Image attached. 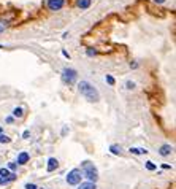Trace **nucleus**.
<instances>
[{"label":"nucleus","mask_w":176,"mask_h":189,"mask_svg":"<svg viewBox=\"0 0 176 189\" xmlns=\"http://www.w3.org/2000/svg\"><path fill=\"white\" fill-rule=\"evenodd\" d=\"M136 67H138V64H136V62H133V64L130 62V69H136Z\"/></svg>","instance_id":"b1692460"},{"label":"nucleus","mask_w":176,"mask_h":189,"mask_svg":"<svg viewBox=\"0 0 176 189\" xmlns=\"http://www.w3.org/2000/svg\"><path fill=\"white\" fill-rule=\"evenodd\" d=\"M81 168H82V173H84V176L89 179L90 183H95L98 179V172L95 165L90 162V160H84V162H81Z\"/></svg>","instance_id":"f03ea898"},{"label":"nucleus","mask_w":176,"mask_h":189,"mask_svg":"<svg viewBox=\"0 0 176 189\" xmlns=\"http://www.w3.org/2000/svg\"><path fill=\"white\" fill-rule=\"evenodd\" d=\"M76 5L81 8V10H86V8L90 6V0H76Z\"/></svg>","instance_id":"1a4fd4ad"},{"label":"nucleus","mask_w":176,"mask_h":189,"mask_svg":"<svg viewBox=\"0 0 176 189\" xmlns=\"http://www.w3.org/2000/svg\"><path fill=\"white\" fill-rule=\"evenodd\" d=\"M146 168L147 170H155V165L151 162V160H147V162H146Z\"/></svg>","instance_id":"a211bd4d"},{"label":"nucleus","mask_w":176,"mask_h":189,"mask_svg":"<svg viewBox=\"0 0 176 189\" xmlns=\"http://www.w3.org/2000/svg\"><path fill=\"white\" fill-rule=\"evenodd\" d=\"M10 141H11V138H10V137L0 132V143H10Z\"/></svg>","instance_id":"4468645a"},{"label":"nucleus","mask_w":176,"mask_h":189,"mask_svg":"<svg viewBox=\"0 0 176 189\" xmlns=\"http://www.w3.org/2000/svg\"><path fill=\"white\" fill-rule=\"evenodd\" d=\"M63 3H65V0H48V8L51 11H57L63 6Z\"/></svg>","instance_id":"39448f33"},{"label":"nucleus","mask_w":176,"mask_h":189,"mask_svg":"<svg viewBox=\"0 0 176 189\" xmlns=\"http://www.w3.org/2000/svg\"><path fill=\"white\" fill-rule=\"evenodd\" d=\"M29 159H30V156L25 153V151H22V153H19V156H17V164H27L29 162Z\"/></svg>","instance_id":"0eeeda50"},{"label":"nucleus","mask_w":176,"mask_h":189,"mask_svg":"<svg viewBox=\"0 0 176 189\" xmlns=\"http://www.w3.org/2000/svg\"><path fill=\"white\" fill-rule=\"evenodd\" d=\"M57 167H59V160L55 159V157H51L48 160V167H46V170H48V172H54Z\"/></svg>","instance_id":"423d86ee"},{"label":"nucleus","mask_w":176,"mask_h":189,"mask_svg":"<svg viewBox=\"0 0 176 189\" xmlns=\"http://www.w3.org/2000/svg\"><path fill=\"white\" fill-rule=\"evenodd\" d=\"M0 132H2V126H0Z\"/></svg>","instance_id":"a878e982"},{"label":"nucleus","mask_w":176,"mask_h":189,"mask_svg":"<svg viewBox=\"0 0 176 189\" xmlns=\"http://www.w3.org/2000/svg\"><path fill=\"white\" fill-rule=\"evenodd\" d=\"M6 27H8V22L6 21H0V32H3Z\"/></svg>","instance_id":"f3484780"},{"label":"nucleus","mask_w":176,"mask_h":189,"mask_svg":"<svg viewBox=\"0 0 176 189\" xmlns=\"http://www.w3.org/2000/svg\"><path fill=\"white\" fill-rule=\"evenodd\" d=\"M0 48H2V46H0Z\"/></svg>","instance_id":"bb28decb"},{"label":"nucleus","mask_w":176,"mask_h":189,"mask_svg":"<svg viewBox=\"0 0 176 189\" xmlns=\"http://www.w3.org/2000/svg\"><path fill=\"white\" fill-rule=\"evenodd\" d=\"M76 78H78V75H76V72L73 70V69H63L62 70V81L65 83V84H68V86L75 84Z\"/></svg>","instance_id":"7ed1b4c3"},{"label":"nucleus","mask_w":176,"mask_h":189,"mask_svg":"<svg viewBox=\"0 0 176 189\" xmlns=\"http://www.w3.org/2000/svg\"><path fill=\"white\" fill-rule=\"evenodd\" d=\"M95 54H97V51H95V49H92V48H89V49H87V56H95Z\"/></svg>","instance_id":"4be33fe9"},{"label":"nucleus","mask_w":176,"mask_h":189,"mask_svg":"<svg viewBox=\"0 0 176 189\" xmlns=\"http://www.w3.org/2000/svg\"><path fill=\"white\" fill-rule=\"evenodd\" d=\"M25 189H38V187H36L35 184H32V183H27L25 184Z\"/></svg>","instance_id":"412c9836"},{"label":"nucleus","mask_w":176,"mask_h":189,"mask_svg":"<svg viewBox=\"0 0 176 189\" xmlns=\"http://www.w3.org/2000/svg\"><path fill=\"white\" fill-rule=\"evenodd\" d=\"M78 189H97V186H95V183L87 181V183H79V187Z\"/></svg>","instance_id":"9d476101"},{"label":"nucleus","mask_w":176,"mask_h":189,"mask_svg":"<svg viewBox=\"0 0 176 189\" xmlns=\"http://www.w3.org/2000/svg\"><path fill=\"white\" fill-rule=\"evenodd\" d=\"M13 116H14V118H22V116H24V110H22L21 107H16V108L13 110Z\"/></svg>","instance_id":"9b49d317"},{"label":"nucleus","mask_w":176,"mask_h":189,"mask_svg":"<svg viewBox=\"0 0 176 189\" xmlns=\"http://www.w3.org/2000/svg\"><path fill=\"white\" fill-rule=\"evenodd\" d=\"M154 2H155V3H163L165 0H154Z\"/></svg>","instance_id":"393cba45"},{"label":"nucleus","mask_w":176,"mask_h":189,"mask_svg":"<svg viewBox=\"0 0 176 189\" xmlns=\"http://www.w3.org/2000/svg\"><path fill=\"white\" fill-rule=\"evenodd\" d=\"M171 151H173V148H171L170 145H163V146H160L159 154H160V156H170Z\"/></svg>","instance_id":"6e6552de"},{"label":"nucleus","mask_w":176,"mask_h":189,"mask_svg":"<svg viewBox=\"0 0 176 189\" xmlns=\"http://www.w3.org/2000/svg\"><path fill=\"white\" fill-rule=\"evenodd\" d=\"M78 91H79V94L81 96H84L89 102H98L100 100V94H98V91L92 86L90 83H87V81H81V83H78Z\"/></svg>","instance_id":"f257e3e1"},{"label":"nucleus","mask_w":176,"mask_h":189,"mask_svg":"<svg viewBox=\"0 0 176 189\" xmlns=\"http://www.w3.org/2000/svg\"><path fill=\"white\" fill-rule=\"evenodd\" d=\"M109 151H111L113 154H116V156H117V154H121V151H122V149H121V146H119V145H111V146H109Z\"/></svg>","instance_id":"ddd939ff"},{"label":"nucleus","mask_w":176,"mask_h":189,"mask_svg":"<svg viewBox=\"0 0 176 189\" xmlns=\"http://www.w3.org/2000/svg\"><path fill=\"white\" fill-rule=\"evenodd\" d=\"M8 183H10V178H2L0 176V186H6Z\"/></svg>","instance_id":"2eb2a0df"},{"label":"nucleus","mask_w":176,"mask_h":189,"mask_svg":"<svg viewBox=\"0 0 176 189\" xmlns=\"http://www.w3.org/2000/svg\"><path fill=\"white\" fill-rule=\"evenodd\" d=\"M16 167H17V164H16V162H10V164H8V170H11V172H14Z\"/></svg>","instance_id":"6ab92c4d"},{"label":"nucleus","mask_w":176,"mask_h":189,"mask_svg":"<svg viewBox=\"0 0 176 189\" xmlns=\"http://www.w3.org/2000/svg\"><path fill=\"white\" fill-rule=\"evenodd\" d=\"M106 81H108V84H111V86L114 84V78L111 77V75H106Z\"/></svg>","instance_id":"aec40b11"},{"label":"nucleus","mask_w":176,"mask_h":189,"mask_svg":"<svg viewBox=\"0 0 176 189\" xmlns=\"http://www.w3.org/2000/svg\"><path fill=\"white\" fill-rule=\"evenodd\" d=\"M125 86H127V89H128V91H132V89H135V83H133V81H127V83H125Z\"/></svg>","instance_id":"dca6fc26"},{"label":"nucleus","mask_w":176,"mask_h":189,"mask_svg":"<svg viewBox=\"0 0 176 189\" xmlns=\"http://www.w3.org/2000/svg\"><path fill=\"white\" fill-rule=\"evenodd\" d=\"M130 153H133V154H147V149H144V148H130Z\"/></svg>","instance_id":"f8f14e48"},{"label":"nucleus","mask_w":176,"mask_h":189,"mask_svg":"<svg viewBox=\"0 0 176 189\" xmlns=\"http://www.w3.org/2000/svg\"><path fill=\"white\" fill-rule=\"evenodd\" d=\"M22 137H24L25 140H29V138H30V132H29V130H25L24 134H22Z\"/></svg>","instance_id":"5701e85b"},{"label":"nucleus","mask_w":176,"mask_h":189,"mask_svg":"<svg viewBox=\"0 0 176 189\" xmlns=\"http://www.w3.org/2000/svg\"><path fill=\"white\" fill-rule=\"evenodd\" d=\"M82 173H81V170L79 168H73L71 172L67 175V183L68 184H71V186H76V184H79L81 183V176Z\"/></svg>","instance_id":"20e7f679"}]
</instances>
